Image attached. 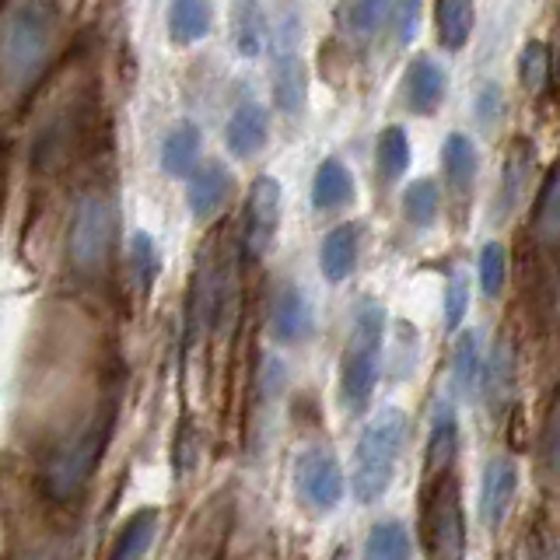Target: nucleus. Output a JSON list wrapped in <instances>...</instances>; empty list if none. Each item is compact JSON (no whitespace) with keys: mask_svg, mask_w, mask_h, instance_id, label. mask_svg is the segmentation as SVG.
<instances>
[{"mask_svg":"<svg viewBox=\"0 0 560 560\" xmlns=\"http://www.w3.org/2000/svg\"><path fill=\"white\" fill-rule=\"evenodd\" d=\"M512 368H515V354H512V343L501 340L498 350H494V358H490V364L483 368V393L490 399V407L501 410L504 407V399L508 393H512Z\"/></svg>","mask_w":560,"mask_h":560,"instance_id":"bb28decb","label":"nucleus"},{"mask_svg":"<svg viewBox=\"0 0 560 560\" xmlns=\"http://www.w3.org/2000/svg\"><path fill=\"white\" fill-rule=\"evenodd\" d=\"M354 200V175L340 162V158H326V162L315 168L312 179V203L315 210H340Z\"/></svg>","mask_w":560,"mask_h":560,"instance_id":"a211bd4d","label":"nucleus"},{"mask_svg":"<svg viewBox=\"0 0 560 560\" xmlns=\"http://www.w3.org/2000/svg\"><path fill=\"white\" fill-rule=\"evenodd\" d=\"M57 43V4L25 0L0 28V78L11 92H25L39 81Z\"/></svg>","mask_w":560,"mask_h":560,"instance_id":"f257e3e1","label":"nucleus"},{"mask_svg":"<svg viewBox=\"0 0 560 560\" xmlns=\"http://www.w3.org/2000/svg\"><path fill=\"white\" fill-rule=\"evenodd\" d=\"M378 175L385 183H396L402 172L410 168V140L402 127H389L378 137Z\"/></svg>","mask_w":560,"mask_h":560,"instance_id":"cd10ccee","label":"nucleus"},{"mask_svg":"<svg viewBox=\"0 0 560 560\" xmlns=\"http://www.w3.org/2000/svg\"><path fill=\"white\" fill-rule=\"evenodd\" d=\"M533 162H536V148L529 140H515L512 151L504 158V172H501V189H498V203H494V214L498 221H504L512 210L518 207V200L525 197L529 189V175H533Z\"/></svg>","mask_w":560,"mask_h":560,"instance_id":"dca6fc26","label":"nucleus"},{"mask_svg":"<svg viewBox=\"0 0 560 560\" xmlns=\"http://www.w3.org/2000/svg\"><path fill=\"white\" fill-rule=\"evenodd\" d=\"M442 165H445V179L452 189H459V192L472 189V179H477V172H480V158L466 133H448L442 148Z\"/></svg>","mask_w":560,"mask_h":560,"instance_id":"5701e85b","label":"nucleus"},{"mask_svg":"<svg viewBox=\"0 0 560 560\" xmlns=\"http://www.w3.org/2000/svg\"><path fill=\"white\" fill-rule=\"evenodd\" d=\"M210 22H214V11H210V0H172L168 8V35L172 43L189 46L200 43L210 32Z\"/></svg>","mask_w":560,"mask_h":560,"instance_id":"412c9836","label":"nucleus"},{"mask_svg":"<svg viewBox=\"0 0 560 560\" xmlns=\"http://www.w3.org/2000/svg\"><path fill=\"white\" fill-rule=\"evenodd\" d=\"M533 235L539 238V245H547V249L560 245V165L550 172L547 186H542V192H539Z\"/></svg>","mask_w":560,"mask_h":560,"instance_id":"a878e982","label":"nucleus"},{"mask_svg":"<svg viewBox=\"0 0 560 560\" xmlns=\"http://www.w3.org/2000/svg\"><path fill=\"white\" fill-rule=\"evenodd\" d=\"M332 560H343V550H340V553H332Z\"/></svg>","mask_w":560,"mask_h":560,"instance_id":"4c0bfd02","label":"nucleus"},{"mask_svg":"<svg viewBox=\"0 0 560 560\" xmlns=\"http://www.w3.org/2000/svg\"><path fill=\"white\" fill-rule=\"evenodd\" d=\"M407 434L410 420L399 407H385L364 424L354 448V469H350V487L361 504H375L389 490Z\"/></svg>","mask_w":560,"mask_h":560,"instance_id":"f03ea898","label":"nucleus"},{"mask_svg":"<svg viewBox=\"0 0 560 560\" xmlns=\"http://www.w3.org/2000/svg\"><path fill=\"white\" fill-rule=\"evenodd\" d=\"M102 448H105V420H92V424H84L78 434H70L46 463V472H43L46 494L57 504L74 501L88 487V480L95 477Z\"/></svg>","mask_w":560,"mask_h":560,"instance_id":"39448f33","label":"nucleus"},{"mask_svg":"<svg viewBox=\"0 0 560 560\" xmlns=\"http://www.w3.org/2000/svg\"><path fill=\"white\" fill-rule=\"evenodd\" d=\"M410 557H413V539L407 525L396 518L372 525V533L364 539L361 560H410Z\"/></svg>","mask_w":560,"mask_h":560,"instance_id":"4be33fe9","label":"nucleus"},{"mask_svg":"<svg viewBox=\"0 0 560 560\" xmlns=\"http://www.w3.org/2000/svg\"><path fill=\"white\" fill-rule=\"evenodd\" d=\"M235 192V175L224 162H200L189 172V189H186V203L192 210L197 221H210L214 214H221L224 203L232 200Z\"/></svg>","mask_w":560,"mask_h":560,"instance_id":"9d476101","label":"nucleus"},{"mask_svg":"<svg viewBox=\"0 0 560 560\" xmlns=\"http://www.w3.org/2000/svg\"><path fill=\"white\" fill-rule=\"evenodd\" d=\"M480 378H483V358H480V332L477 329H466L459 332L452 350V382H455V393L459 396H477L480 389Z\"/></svg>","mask_w":560,"mask_h":560,"instance_id":"aec40b11","label":"nucleus"},{"mask_svg":"<svg viewBox=\"0 0 560 560\" xmlns=\"http://www.w3.org/2000/svg\"><path fill=\"white\" fill-rule=\"evenodd\" d=\"M472 35V0H438V39L445 49H463Z\"/></svg>","mask_w":560,"mask_h":560,"instance_id":"393cba45","label":"nucleus"},{"mask_svg":"<svg viewBox=\"0 0 560 560\" xmlns=\"http://www.w3.org/2000/svg\"><path fill=\"white\" fill-rule=\"evenodd\" d=\"M382 340H385V308L372 298L354 308L350 337L340 361V399L350 413H361L372 399L382 372Z\"/></svg>","mask_w":560,"mask_h":560,"instance_id":"7ed1b4c3","label":"nucleus"},{"mask_svg":"<svg viewBox=\"0 0 560 560\" xmlns=\"http://www.w3.org/2000/svg\"><path fill=\"white\" fill-rule=\"evenodd\" d=\"M280 224V183L273 175H259L249 186V203H245V253L259 259L273 245Z\"/></svg>","mask_w":560,"mask_h":560,"instance_id":"1a4fd4ad","label":"nucleus"},{"mask_svg":"<svg viewBox=\"0 0 560 560\" xmlns=\"http://www.w3.org/2000/svg\"><path fill=\"white\" fill-rule=\"evenodd\" d=\"M402 98H407V109L428 116L434 113L445 98V70L431 57H417L407 67V84H402Z\"/></svg>","mask_w":560,"mask_h":560,"instance_id":"2eb2a0df","label":"nucleus"},{"mask_svg":"<svg viewBox=\"0 0 560 560\" xmlns=\"http://www.w3.org/2000/svg\"><path fill=\"white\" fill-rule=\"evenodd\" d=\"M466 308H469V280L463 270H455L448 277V288H445V329H459L466 319Z\"/></svg>","mask_w":560,"mask_h":560,"instance_id":"72a5a7b5","label":"nucleus"},{"mask_svg":"<svg viewBox=\"0 0 560 560\" xmlns=\"http://www.w3.org/2000/svg\"><path fill=\"white\" fill-rule=\"evenodd\" d=\"M385 4L389 0H343V22L347 28L368 39V35H375V28L382 25L385 18Z\"/></svg>","mask_w":560,"mask_h":560,"instance_id":"2f4dec72","label":"nucleus"},{"mask_svg":"<svg viewBox=\"0 0 560 560\" xmlns=\"http://www.w3.org/2000/svg\"><path fill=\"white\" fill-rule=\"evenodd\" d=\"M312 329L315 315L305 291L294 284H280L270 302V337L277 343H302L312 337Z\"/></svg>","mask_w":560,"mask_h":560,"instance_id":"f8f14e48","label":"nucleus"},{"mask_svg":"<svg viewBox=\"0 0 560 560\" xmlns=\"http://www.w3.org/2000/svg\"><path fill=\"white\" fill-rule=\"evenodd\" d=\"M358 245H361V232L358 224H337L332 232L323 238L319 249V270L329 284H340L358 267Z\"/></svg>","mask_w":560,"mask_h":560,"instance_id":"f3484780","label":"nucleus"},{"mask_svg":"<svg viewBox=\"0 0 560 560\" xmlns=\"http://www.w3.org/2000/svg\"><path fill=\"white\" fill-rule=\"evenodd\" d=\"M420 11H424V0H396L393 4V28H396V43L410 46L420 32Z\"/></svg>","mask_w":560,"mask_h":560,"instance_id":"f704fd0d","label":"nucleus"},{"mask_svg":"<svg viewBox=\"0 0 560 560\" xmlns=\"http://www.w3.org/2000/svg\"><path fill=\"white\" fill-rule=\"evenodd\" d=\"M270 133V113L259 102H242L224 127V144L235 158H253Z\"/></svg>","mask_w":560,"mask_h":560,"instance_id":"4468645a","label":"nucleus"},{"mask_svg":"<svg viewBox=\"0 0 560 560\" xmlns=\"http://www.w3.org/2000/svg\"><path fill=\"white\" fill-rule=\"evenodd\" d=\"M420 533H424L428 560H466V518L459 483L452 472L424 483L420 494Z\"/></svg>","mask_w":560,"mask_h":560,"instance_id":"20e7f679","label":"nucleus"},{"mask_svg":"<svg viewBox=\"0 0 560 560\" xmlns=\"http://www.w3.org/2000/svg\"><path fill=\"white\" fill-rule=\"evenodd\" d=\"M557 466H560V442H557Z\"/></svg>","mask_w":560,"mask_h":560,"instance_id":"58836bf2","label":"nucleus"},{"mask_svg":"<svg viewBox=\"0 0 560 560\" xmlns=\"http://www.w3.org/2000/svg\"><path fill=\"white\" fill-rule=\"evenodd\" d=\"M518 490V466L512 455H494L483 466V480H480V522L487 529H498L508 518V508L515 501Z\"/></svg>","mask_w":560,"mask_h":560,"instance_id":"9b49d317","label":"nucleus"},{"mask_svg":"<svg viewBox=\"0 0 560 560\" xmlns=\"http://www.w3.org/2000/svg\"><path fill=\"white\" fill-rule=\"evenodd\" d=\"M518 78L525 84V92L542 95L550 84V52L542 43H529L522 49V60H518Z\"/></svg>","mask_w":560,"mask_h":560,"instance_id":"7c9ffc66","label":"nucleus"},{"mask_svg":"<svg viewBox=\"0 0 560 560\" xmlns=\"http://www.w3.org/2000/svg\"><path fill=\"white\" fill-rule=\"evenodd\" d=\"M116 232L113 203L102 197H84L74 210V224H70V259L84 273H95L105 256H109Z\"/></svg>","mask_w":560,"mask_h":560,"instance_id":"423d86ee","label":"nucleus"},{"mask_svg":"<svg viewBox=\"0 0 560 560\" xmlns=\"http://www.w3.org/2000/svg\"><path fill=\"white\" fill-rule=\"evenodd\" d=\"M455 452H459V420H455V407H452V402H438V410L431 417V434H428L424 483L452 472Z\"/></svg>","mask_w":560,"mask_h":560,"instance_id":"ddd939ff","label":"nucleus"},{"mask_svg":"<svg viewBox=\"0 0 560 560\" xmlns=\"http://www.w3.org/2000/svg\"><path fill=\"white\" fill-rule=\"evenodd\" d=\"M158 525H162V515H158L154 508H144V512H137L119 529L109 560H144V553L151 550V542L158 536Z\"/></svg>","mask_w":560,"mask_h":560,"instance_id":"b1692460","label":"nucleus"},{"mask_svg":"<svg viewBox=\"0 0 560 560\" xmlns=\"http://www.w3.org/2000/svg\"><path fill=\"white\" fill-rule=\"evenodd\" d=\"M28 560H63V553H60V547H43V550H35Z\"/></svg>","mask_w":560,"mask_h":560,"instance_id":"e433bc0d","label":"nucleus"},{"mask_svg":"<svg viewBox=\"0 0 560 560\" xmlns=\"http://www.w3.org/2000/svg\"><path fill=\"white\" fill-rule=\"evenodd\" d=\"M200 148H203V137L197 122H179L162 144V168L175 179H183L192 168L200 165Z\"/></svg>","mask_w":560,"mask_h":560,"instance_id":"6ab92c4d","label":"nucleus"},{"mask_svg":"<svg viewBox=\"0 0 560 560\" xmlns=\"http://www.w3.org/2000/svg\"><path fill=\"white\" fill-rule=\"evenodd\" d=\"M504 277H508V259L504 249L498 242H487L483 253H480V291L487 298H498L504 288Z\"/></svg>","mask_w":560,"mask_h":560,"instance_id":"473e14b6","label":"nucleus"},{"mask_svg":"<svg viewBox=\"0 0 560 560\" xmlns=\"http://www.w3.org/2000/svg\"><path fill=\"white\" fill-rule=\"evenodd\" d=\"M343 469L329 448L312 445L294 459V490L312 512H332L343 501Z\"/></svg>","mask_w":560,"mask_h":560,"instance_id":"0eeeda50","label":"nucleus"},{"mask_svg":"<svg viewBox=\"0 0 560 560\" xmlns=\"http://www.w3.org/2000/svg\"><path fill=\"white\" fill-rule=\"evenodd\" d=\"M158 270H162V259H158L154 238L148 232H137L133 242H130V277H133V288L140 294H148L151 284L158 280Z\"/></svg>","mask_w":560,"mask_h":560,"instance_id":"c756f323","label":"nucleus"},{"mask_svg":"<svg viewBox=\"0 0 560 560\" xmlns=\"http://www.w3.org/2000/svg\"><path fill=\"white\" fill-rule=\"evenodd\" d=\"M501 113H504V95H501V88H498V84L480 88V95H477V119L483 122V127H494V122L501 119Z\"/></svg>","mask_w":560,"mask_h":560,"instance_id":"c9c22d12","label":"nucleus"},{"mask_svg":"<svg viewBox=\"0 0 560 560\" xmlns=\"http://www.w3.org/2000/svg\"><path fill=\"white\" fill-rule=\"evenodd\" d=\"M438 203L442 197H438V186L431 179H417L402 189V214L413 228H431L438 218Z\"/></svg>","mask_w":560,"mask_h":560,"instance_id":"c85d7f7f","label":"nucleus"},{"mask_svg":"<svg viewBox=\"0 0 560 560\" xmlns=\"http://www.w3.org/2000/svg\"><path fill=\"white\" fill-rule=\"evenodd\" d=\"M302 28L298 18L284 14L273 28V98L280 113H298L305 102V67L298 57Z\"/></svg>","mask_w":560,"mask_h":560,"instance_id":"6e6552de","label":"nucleus"}]
</instances>
